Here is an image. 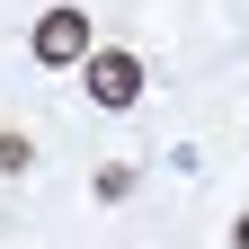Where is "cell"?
Wrapping results in <instances>:
<instances>
[{
  "label": "cell",
  "mask_w": 249,
  "mask_h": 249,
  "mask_svg": "<svg viewBox=\"0 0 249 249\" xmlns=\"http://www.w3.org/2000/svg\"><path fill=\"white\" fill-rule=\"evenodd\" d=\"M27 45H36V62H45V71H71V62H89V53H98V45H89V9H45Z\"/></svg>",
  "instance_id": "6da1fadb"
},
{
  "label": "cell",
  "mask_w": 249,
  "mask_h": 249,
  "mask_svg": "<svg viewBox=\"0 0 249 249\" xmlns=\"http://www.w3.org/2000/svg\"><path fill=\"white\" fill-rule=\"evenodd\" d=\"M80 80H89L98 107H134V98H142V53H89Z\"/></svg>",
  "instance_id": "7a4b0ae2"
},
{
  "label": "cell",
  "mask_w": 249,
  "mask_h": 249,
  "mask_svg": "<svg viewBox=\"0 0 249 249\" xmlns=\"http://www.w3.org/2000/svg\"><path fill=\"white\" fill-rule=\"evenodd\" d=\"M27 160H36V151H27V134H0V169H9V178H18Z\"/></svg>",
  "instance_id": "3957f363"
},
{
  "label": "cell",
  "mask_w": 249,
  "mask_h": 249,
  "mask_svg": "<svg viewBox=\"0 0 249 249\" xmlns=\"http://www.w3.org/2000/svg\"><path fill=\"white\" fill-rule=\"evenodd\" d=\"M231 249H249V213H240V223H231Z\"/></svg>",
  "instance_id": "277c9868"
}]
</instances>
